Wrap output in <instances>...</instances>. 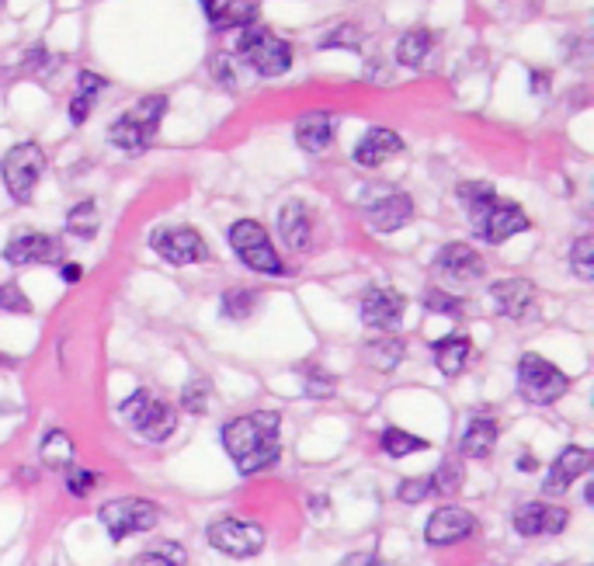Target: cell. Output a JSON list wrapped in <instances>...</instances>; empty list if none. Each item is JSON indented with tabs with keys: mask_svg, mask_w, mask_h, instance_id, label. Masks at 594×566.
I'll list each match as a JSON object with an SVG mask.
<instances>
[{
	"mask_svg": "<svg viewBox=\"0 0 594 566\" xmlns=\"http://www.w3.org/2000/svg\"><path fill=\"white\" fill-rule=\"evenodd\" d=\"M282 413L278 410H254L223 424V448L234 459L240 477H258L272 469L282 456Z\"/></svg>",
	"mask_w": 594,
	"mask_h": 566,
	"instance_id": "cell-1",
	"label": "cell"
},
{
	"mask_svg": "<svg viewBox=\"0 0 594 566\" xmlns=\"http://www.w3.org/2000/svg\"><path fill=\"white\" fill-rule=\"evenodd\" d=\"M459 202L470 209L473 233L487 243H504V240L528 230V216H525L522 205L501 202L494 192V184H484V181L463 184L459 188Z\"/></svg>",
	"mask_w": 594,
	"mask_h": 566,
	"instance_id": "cell-2",
	"label": "cell"
},
{
	"mask_svg": "<svg viewBox=\"0 0 594 566\" xmlns=\"http://www.w3.org/2000/svg\"><path fill=\"white\" fill-rule=\"evenodd\" d=\"M167 111V98L164 94H146L136 105H132L122 119H115L108 129V140L111 146L129 149V154H140V149L150 146V140L157 136V125Z\"/></svg>",
	"mask_w": 594,
	"mask_h": 566,
	"instance_id": "cell-3",
	"label": "cell"
},
{
	"mask_svg": "<svg viewBox=\"0 0 594 566\" xmlns=\"http://www.w3.org/2000/svg\"><path fill=\"white\" fill-rule=\"evenodd\" d=\"M570 389V380L563 369H557L543 354H522L519 358V396L532 407H553L563 400Z\"/></svg>",
	"mask_w": 594,
	"mask_h": 566,
	"instance_id": "cell-4",
	"label": "cell"
},
{
	"mask_svg": "<svg viewBox=\"0 0 594 566\" xmlns=\"http://www.w3.org/2000/svg\"><path fill=\"white\" fill-rule=\"evenodd\" d=\"M119 413H122V418L132 427H136V435L143 442H153V445L167 442L178 431V413H175V407L157 400V396L143 393V389H136V393L129 396V400H122L119 404Z\"/></svg>",
	"mask_w": 594,
	"mask_h": 566,
	"instance_id": "cell-5",
	"label": "cell"
},
{
	"mask_svg": "<svg viewBox=\"0 0 594 566\" xmlns=\"http://www.w3.org/2000/svg\"><path fill=\"white\" fill-rule=\"evenodd\" d=\"M98 518L105 525V532L111 535V542H122L129 535L153 532L161 521V507L143 497H115V501L102 504Z\"/></svg>",
	"mask_w": 594,
	"mask_h": 566,
	"instance_id": "cell-6",
	"label": "cell"
},
{
	"mask_svg": "<svg viewBox=\"0 0 594 566\" xmlns=\"http://www.w3.org/2000/svg\"><path fill=\"white\" fill-rule=\"evenodd\" d=\"M237 52L247 60V67L261 73V77H282V73H289V67H293V46L282 43L275 32H268L261 25H251L240 35Z\"/></svg>",
	"mask_w": 594,
	"mask_h": 566,
	"instance_id": "cell-7",
	"label": "cell"
},
{
	"mask_svg": "<svg viewBox=\"0 0 594 566\" xmlns=\"http://www.w3.org/2000/svg\"><path fill=\"white\" fill-rule=\"evenodd\" d=\"M229 248H234L237 257L258 275H272V278L285 275L282 257L275 254L272 240H268V233H264V226L254 222V219H240V222L229 226Z\"/></svg>",
	"mask_w": 594,
	"mask_h": 566,
	"instance_id": "cell-8",
	"label": "cell"
},
{
	"mask_svg": "<svg viewBox=\"0 0 594 566\" xmlns=\"http://www.w3.org/2000/svg\"><path fill=\"white\" fill-rule=\"evenodd\" d=\"M46 171V154L35 143H17L11 146L4 160H0V174H4V188L14 202H28L32 188L38 184Z\"/></svg>",
	"mask_w": 594,
	"mask_h": 566,
	"instance_id": "cell-9",
	"label": "cell"
},
{
	"mask_svg": "<svg viewBox=\"0 0 594 566\" xmlns=\"http://www.w3.org/2000/svg\"><path fill=\"white\" fill-rule=\"evenodd\" d=\"M209 545L223 556H234V559H251L264 550V528L254 521H240V518H223L213 521L205 532Z\"/></svg>",
	"mask_w": 594,
	"mask_h": 566,
	"instance_id": "cell-10",
	"label": "cell"
},
{
	"mask_svg": "<svg viewBox=\"0 0 594 566\" xmlns=\"http://www.w3.org/2000/svg\"><path fill=\"white\" fill-rule=\"evenodd\" d=\"M490 299L501 316L514 320V324H532L539 316V289L528 278H501L490 286Z\"/></svg>",
	"mask_w": 594,
	"mask_h": 566,
	"instance_id": "cell-11",
	"label": "cell"
},
{
	"mask_svg": "<svg viewBox=\"0 0 594 566\" xmlns=\"http://www.w3.org/2000/svg\"><path fill=\"white\" fill-rule=\"evenodd\" d=\"M150 248L167 264H178V268L209 261V243L199 237V230H191V226H167V230H157L150 237Z\"/></svg>",
	"mask_w": 594,
	"mask_h": 566,
	"instance_id": "cell-12",
	"label": "cell"
},
{
	"mask_svg": "<svg viewBox=\"0 0 594 566\" xmlns=\"http://www.w3.org/2000/svg\"><path fill=\"white\" fill-rule=\"evenodd\" d=\"M366 219L376 233H393L414 219V202L404 192H393V188H376V195L366 198Z\"/></svg>",
	"mask_w": 594,
	"mask_h": 566,
	"instance_id": "cell-13",
	"label": "cell"
},
{
	"mask_svg": "<svg viewBox=\"0 0 594 566\" xmlns=\"http://www.w3.org/2000/svg\"><path fill=\"white\" fill-rule=\"evenodd\" d=\"M435 272L445 281H452V286H473V281H480L487 275V264L470 243H445L435 257Z\"/></svg>",
	"mask_w": 594,
	"mask_h": 566,
	"instance_id": "cell-14",
	"label": "cell"
},
{
	"mask_svg": "<svg viewBox=\"0 0 594 566\" xmlns=\"http://www.w3.org/2000/svg\"><path fill=\"white\" fill-rule=\"evenodd\" d=\"M570 525V511L560 504H546V501H532L522 504L514 511V532L525 539H539V535H560Z\"/></svg>",
	"mask_w": 594,
	"mask_h": 566,
	"instance_id": "cell-15",
	"label": "cell"
},
{
	"mask_svg": "<svg viewBox=\"0 0 594 566\" xmlns=\"http://www.w3.org/2000/svg\"><path fill=\"white\" fill-rule=\"evenodd\" d=\"M404 313H407V299L404 292L396 289H369L361 296V324L390 334L404 324Z\"/></svg>",
	"mask_w": 594,
	"mask_h": 566,
	"instance_id": "cell-16",
	"label": "cell"
},
{
	"mask_svg": "<svg viewBox=\"0 0 594 566\" xmlns=\"http://www.w3.org/2000/svg\"><path fill=\"white\" fill-rule=\"evenodd\" d=\"M476 532V518L466 511V507H455L445 504L428 518L425 525V542L428 545H455V542H466Z\"/></svg>",
	"mask_w": 594,
	"mask_h": 566,
	"instance_id": "cell-17",
	"label": "cell"
},
{
	"mask_svg": "<svg viewBox=\"0 0 594 566\" xmlns=\"http://www.w3.org/2000/svg\"><path fill=\"white\" fill-rule=\"evenodd\" d=\"M591 462H594V456H591L587 448H581V445H567V448L560 451V456L553 459L543 490H546L549 497L567 494V490H570L573 483L591 473Z\"/></svg>",
	"mask_w": 594,
	"mask_h": 566,
	"instance_id": "cell-18",
	"label": "cell"
},
{
	"mask_svg": "<svg viewBox=\"0 0 594 566\" xmlns=\"http://www.w3.org/2000/svg\"><path fill=\"white\" fill-rule=\"evenodd\" d=\"M63 257V243L49 233H22L4 248V261L14 268H28V264H56Z\"/></svg>",
	"mask_w": 594,
	"mask_h": 566,
	"instance_id": "cell-19",
	"label": "cell"
},
{
	"mask_svg": "<svg viewBox=\"0 0 594 566\" xmlns=\"http://www.w3.org/2000/svg\"><path fill=\"white\" fill-rule=\"evenodd\" d=\"M278 233L285 240V248H293L299 254L310 251V243H313V213H310V205L299 202V198L285 202L282 213H278Z\"/></svg>",
	"mask_w": 594,
	"mask_h": 566,
	"instance_id": "cell-20",
	"label": "cell"
},
{
	"mask_svg": "<svg viewBox=\"0 0 594 566\" xmlns=\"http://www.w3.org/2000/svg\"><path fill=\"white\" fill-rule=\"evenodd\" d=\"M205 17L213 22V28H251L258 22V0H199Z\"/></svg>",
	"mask_w": 594,
	"mask_h": 566,
	"instance_id": "cell-21",
	"label": "cell"
},
{
	"mask_svg": "<svg viewBox=\"0 0 594 566\" xmlns=\"http://www.w3.org/2000/svg\"><path fill=\"white\" fill-rule=\"evenodd\" d=\"M396 154H404V140L387 125H372L355 146V164L358 167H379Z\"/></svg>",
	"mask_w": 594,
	"mask_h": 566,
	"instance_id": "cell-22",
	"label": "cell"
},
{
	"mask_svg": "<svg viewBox=\"0 0 594 566\" xmlns=\"http://www.w3.org/2000/svg\"><path fill=\"white\" fill-rule=\"evenodd\" d=\"M431 354H435V365L442 375H449V380H455V375H463V369L470 365L473 358V341L466 334H445L438 337V341L431 345Z\"/></svg>",
	"mask_w": 594,
	"mask_h": 566,
	"instance_id": "cell-23",
	"label": "cell"
},
{
	"mask_svg": "<svg viewBox=\"0 0 594 566\" xmlns=\"http://www.w3.org/2000/svg\"><path fill=\"white\" fill-rule=\"evenodd\" d=\"M497 438H501V424H497L494 418H484V413H476V418L463 431V442H459V456H466V459H487L490 451L497 448Z\"/></svg>",
	"mask_w": 594,
	"mask_h": 566,
	"instance_id": "cell-24",
	"label": "cell"
},
{
	"mask_svg": "<svg viewBox=\"0 0 594 566\" xmlns=\"http://www.w3.org/2000/svg\"><path fill=\"white\" fill-rule=\"evenodd\" d=\"M296 143L306 154H323L334 143V116H328V111H306L296 122Z\"/></svg>",
	"mask_w": 594,
	"mask_h": 566,
	"instance_id": "cell-25",
	"label": "cell"
},
{
	"mask_svg": "<svg viewBox=\"0 0 594 566\" xmlns=\"http://www.w3.org/2000/svg\"><path fill=\"white\" fill-rule=\"evenodd\" d=\"M435 49V35L428 28H414L407 35H400L396 43V63L400 67H411V70H420L428 63V56Z\"/></svg>",
	"mask_w": 594,
	"mask_h": 566,
	"instance_id": "cell-26",
	"label": "cell"
},
{
	"mask_svg": "<svg viewBox=\"0 0 594 566\" xmlns=\"http://www.w3.org/2000/svg\"><path fill=\"white\" fill-rule=\"evenodd\" d=\"M73 456H76V448H73V442L63 427H52L43 438V445H38V459H43V466L60 469V473H67V469L73 466Z\"/></svg>",
	"mask_w": 594,
	"mask_h": 566,
	"instance_id": "cell-27",
	"label": "cell"
},
{
	"mask_svg": "<svg viewBox=\"0 0 594 566\" xmlns=\"http://www.w3.org/2000/svg\"><path fill=\"white\" fill-rule=\"evenodd\" d=\"M102 87H105V77H98V73H91V70L81 73V81H76V94H73V101H70V122L73 125L87 122V116H91L94 101H98Z\"/></svg>",
	"mask_w": 594,
	"mask_h": 566,
	"instance_id": "cell-28",
	"label": "cell"
},
{
	"mask_svg": "<svg viewBox=\"0 0 594 566\" xmlns=\"http://www.w3.org/2000/svg\"><path fill=\"white\" fill-rule=\"evenodd\" d=\"M382 451H387L390 459H407V456H414V451H428L431 448V442L428 438H417V435H411V431H404V427H387L382 431Z\"/></svg>",
	"mask_w": 594,
	"mask_h": 566,
	"instance_id": "cell-29",
	"label": "cell"
},
{
	"mask_svg": "<svg viewBox=\"0 0 594 566\" xmlns=\"http://www.w3.org/2000/svg\"><path fill=\"white\" fill-rule=\"evenodd\" d=\"M258 310V292L254 289H226L219 299V313L223 320H234V324H243L251 320Z\"/></svg>",
	"mask_w": 594,
	"mask_h": 566,
	"instance_id": "cell-30",
	"label": "cell"
},
{
	"mask_svg": "<svg viewBox=\"0 0 594 566\" xmlns=\"http://www.w3.org/2000/svg\"><path fill=\"white\" fill-rule=\"evenodd\" d=\"M185 563H188V553L175 539H164L161 545H153V550L132 556V566H185Z\"/></svg>",
	"mask_w": 594,
	"mask_h": 566,
	"instance_id": "cell-31",
	"label": "cell"
},
{
	"mask_svg": "<svg viewBox=\"0 0 594 566\" xmlns=\"http://www.w3.org/2000/svg\"><path fill=\"white\" fill-rule=\"evenodd\" d=\"M67 233L81 237V240H91L94 233H98V205L76 202L73 209L67 213Z\"/></svg>",
	"mask_w": 594,
	"mask_h": 566,
	"instance_id": "cell-32",
	"label": "cell"
},
{
	"mask_svg": "<svg viewBox=\"0 0 594 566\" xmlns=\"http://www.w3.org/2000/svg\"><path fill=\"white\" fill-rule=\"evenodd\" d=\"M209 404H213V383H209V380H191L181 389L178 407L185 413H191V418H202V413H209Z\"/></svg>",
	"mask_w": 594,
	"mask_h": 566,
	"instance_id": "cell-33",
	"label": "cell"
},
{
	"mask_svg": "<svg viewBox=\"0 0 594 566\" xmlns=\"http://www.w3.org/2000/svg\"><path fill=\"white\" fill-rule=\"evenodd\" d=\"M404 354H407V345L396 341V337H382V341L369 345V362L379 372H393L400 362H404Z\"/></svg>",
	"mask_w": 594,
	"mask_h": 566,
	"instance_id": "cell-34",
	"label": "cell"
},
{
	"mask_svg": "<svg viewBox=\"0 0 594 566\" xmlns=\"http://www.w3.org/2000/svg\"><path fill=\"white\" fill-rule=\"evenodd\" d=\"M463 480H466V469H463V462H459V459H445V462L431 473L435 494H442V497H452L455 490L463 486Z\"/></svg>",
	"mask_w": 594,
	"mask_h": 566,
	"instance_id": "cell-35",
	"label": "cell"
},
{
	"mask_svg": "<svg viewBox=\"0 0 594 566\" xmlns=\"http://www.w3.org/2000/svg\"><path fill=\"white\" fill-rule=\"evenodd\" d=\"M302 393L310 396V400H331L337 393V375L328 369H310L302 375Z\"/></svg>",
	"mask_w": 594,
	"mask_h": 566,
	"instance_id": "cell-36",
	"label": "cell"
},
{
	"mask_svg": "<svg viewBox=\"0 0 594 566\" xmlns=\"http://www.w3.org/2000/svg\"><path fill=\"white\" fill-rule=\"evenodd\" d=\"M570 268H573V275H578L581 281L594 278V240L591 237H581L570 248Z\"/></svg>",
	"mask_w": 594,
	"mask_h": 566,
	"instance_id": "cell-37",
	"label": "cell"
},
{
	"mask_svg": "<svg viewBox=\"0 0 594 566\" xmlns=\"http://www.w3.org/2000/svg\"><path fill=\"white\" fill-rule=\"evenodd\" d=\"M396 497L404 501V504H425L428 497H435V483H431V477H411V480H404L396 486Z\"/></svg>",
	"mask_w": 594,
	"mask_h": 566,
	"instance_id": "cell-38",
	"label": "cell"
},
{
	"mask_svg": "<svg viewBox=\"0 0 594 566\" xmlns=\"http://www.w3.org/2000/svg\"><path fill=\"white\" fill-rule=\"evenodd\" d=\"M320 46H323V49H344V46H348V49H358V46H361V32H358L355 25H334V32L323 35Z\"/></svg>",
	"mask_w": 594,
	"mask_h": 566,
	"instance_id": "cell-39",
	"label": "cell"
},
{
	"mask_svg": "<svg viewBox=\"0 0 594 566\" xmlns=\"http://www.w3.org/2000/svg\"><path fill=\"white\" fill-rule=\"evenodd\" d=\"M425 310H431V313H445V316H463V299H455V296H449V292L431 289V292H425Z\"/></svg>",
	"mask_w": 594,
	"mask_h": 566,
	"instance_id": "cell-40",
	"label": "cell"
},
{
	"mask_svg": "<svg viewBox=\"0 0 594 566\" xmlns=\"http://www.w3.org/2000/svg\"><path fill=\"white\" fill-rule=\"evenodd\" d=\"M98 480H102V477H98V473H91V469H73V466L67 469V490H70L73 497H87L91 490L98 486Z\"/></svg>",
	"mask_w": 594,
	"mask_h": 566,
	"instance_id": "cell-41",
	"label": "cell"
},
{
	"mask_svg": "<svg viewBox=\"0 0 594 566\" xmlns=\"http://www.w3.org/2000/svg\"><path fill=\"white\" fill-rule=\"evenodd\" d=\"M0 310H8V313H32V303H28V296L22 292V286H14V281L0 286Z\"/></svg>",
	"mask_w": 594,
	"mask_h": 566,
	"instance_id": "cell-42",
	"label": "cell"
},
{
	"mask_svg": "<svg viewBox=\"0 0 594 566\" xmlns=\"http://www.w3.org/2000/svg\"><path fill=\"white\" fill-rule=\"evenodd\" d=\"M213 70L219 73V81L226 87H237V67H234V56H216L213 60Z\"/></svg>",
	"mask_w": 594,
	"mask_h": 566,
	"instance_id": "cell-43",
	"label": "cell"
},
{
	"mask_svg": "<svg viewBox=\"0 0 594 566\" xmlns=\"http://www.w3.org/2000/svg\"><path fill=\"white\" fill-rule=\"evenodd\" d=\"M341 566H390V563H382L379 553H352L341 559Z\"/></svg>",
	"mask_w": 594,
	"mask_h": 566,
	"instance_id": "cell-44",
	"label": "cell"
},
{
	"mask_svg": "<svg viewBox=\"0 0 594 566\" xmlns=\"http://www.w3.org/2000/svg\"><path fill=\"white\" fill-rule=\"evenodd\" d=\"M60 278L67 281V286H76V281L84 278V268H81V264H63V268H60Z\"/></svg>",
	"mask_w": 594,
	"mask_h": 566,
	"instance_id": "cell-45",
	"label": "cell"
},
{
	"mask_svg": "<svg viewBox=\"0 0 594 566\" xmlns=\"http://www.w3.org/2000/svg\"><path fill=\"white\" fill-rule=\"evenodd\" d=\"M328 507H331V501L328 497H310V511H313V518H323V511H328Z\"/></svg>",
	"mask_w": 594,
	"mask_h": 566,
	"instance_id": "cell-46",
	"label": "cell"
},
{
	"mask_svg": "<svg viewBox=\"0 0 594 566\" xmlns=\"http://www.w3.org/2000/svg\"><path fill=\"white\" fill-rule=\"evenodd\" d=\"M532 91H535V94H539V91L546 94V91H549V73H546V70H543V73H532Z\"/></svg>",
	"mask_w": 594,
	"mask_h": 566,
	"instance_id": "cell-47",
	"label": "cell"
},
{
	"mask_svg": "<svg viewBox=\"0 0 594 566\" xmlns=\"http://www.w3.org/2000/svg\"><path fill=\"white\" fill-rule=\"evenodd\" d=\"M519 469H522V473H532V469H535V459H532V451H522V459H519Z\"/></svg>",
	"mask_w": 594,
	"mask_h": 566,
	"instance_id": "cell-48",
	"label": "cell"
},
{
	"mask_svg": "<svg viewBox=\"0 0 594 566\" xmlns=\"http://www.w3.org/2000/svg\"><path fill=\"white\" fill-rule=\"evenodd\" d=\"M0 365H11V358H8V354H0Z\"/></svg>",
	"mask_w": 594,
	"mask_h": 566,
	"instance_id": "cell-49",
	"label": "cell"
}]
</instances>
